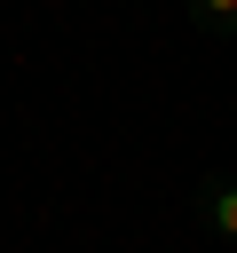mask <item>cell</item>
Returning <instances> with one entry per match:
<instances>
[{
    "label": "cell",
    "mask_w": 237,
    "mask_h": 253,
    "mask_svg": "<svg viewBox=\"0 0 237 253\" xmlns=\"http://www.w3.org/2000/svg\"><path fill=\"white\" fill-rule=\"evenodd\" d=\"M205 40H237V0H182Z\"/></svg>",
    "instance_id": "7a4b0ae2"
},
{
    "label": "cell",
    "mask_w": 237,
    "mask_h": 253,
    "mask_svg": "<svg viewBox=\"0 0 237 253\" xmlns=\"http://www.w3.org/2000/svg\"><path fill=\"white\" fill-rule=\"evenodd\" d=\"M190 213H198V229H205V237L237 245V174H198V190H190Z\"/></svg>",
    "instance_id": "6da1fadb"
}]
</instances>
